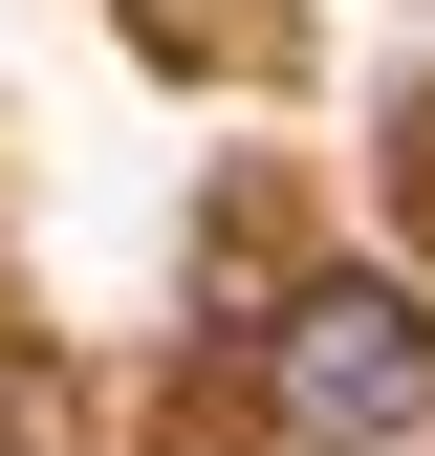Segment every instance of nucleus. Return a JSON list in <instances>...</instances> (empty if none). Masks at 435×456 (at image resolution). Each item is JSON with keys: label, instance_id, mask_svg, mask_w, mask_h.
I'll list each match as a JSON object with an SVG mask.
<instances>
[{"label": "nucleus", "instance_id": "f257e3e1", "mask_svg": "<svg viewBox=\"0 0 435 456\" xmlns=\"http://www.w3.org/2000/svg\"><path fill=\"white\" fill-rule=\"evenodd\" d=\"M261 413H283V456H414V435H435V326H414V282H305V305L261 326Z\"/></svg>", "mask_w": 435, "mask_h": 456}]
</instances>
